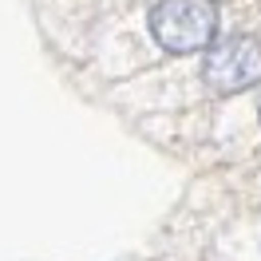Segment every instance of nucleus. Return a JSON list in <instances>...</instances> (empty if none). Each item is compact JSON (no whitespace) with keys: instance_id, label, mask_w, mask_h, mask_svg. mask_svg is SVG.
I'll return each instance as SVG.
<instances>
[{"instance_id":"f03ea898","label":"nucleus","mask_w":261,"mask_h":261,"mask_svg":"<svg viewBox=\"0 0 261 261\" xmlns=\"http://www.w3.org/2000/svg\"><path fill=\"white\" fill-rule=\"evenodd\" d=\"M261 80V44L253 36H233L210 48L206 56V83L214 91H242Z\"/></svg>"},{"instance_id":"f257e3e1","label":"nucleus","mask_w":261,"mask_h":261,"mask_svg":"<svg viewBox=\"0 0 261 261\" xmlns=\"http://www.w3.org/2000/svg\"><path fill=\"white\" fill-rule=\"evenodd\" d=\"M150 32L166 51H206L218 36L214 0H159L150 8Z\"/></svg>"},{"instance_id":"7ed1b4c3","label":"nucleus","mask_w":261,"mask_h":261,"mask_svg":"<svg viewBox=\"0 0 261 261\" xmlns=\"http://www.w3.org/2000/svg\"><path fill=\"white\" fill-rule=\"evenodd\" d=\"M257 107H261V103H257Z\"/></svg>"}]
</instances>
